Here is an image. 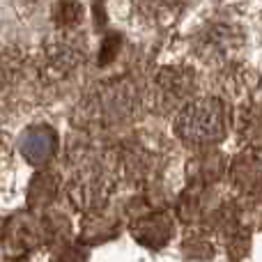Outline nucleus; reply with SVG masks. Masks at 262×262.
<instances>
[{
  "label": "nucleus",
  "instance_id": "1",
  "mask_svg": "<svg viewBox=\"0 0 262 262\" xmlns=\"http://www.w3.org/2000/svg\"><path fill=\"white\" fill-rule=\"evenodd\" d=\"M175 131L186 143H216L226 134V118L216 99H195L182 106Z\"/></svg>",
  "mask_w": 262,
  "mask_h": 262
},
{
  "label": "nucleus",
  "instance_id": "2",
  "mask_svg": "<svg viewBox=\"0 0 262 262\" xmlns=\"http://www.w3.org/2000/svg\"><path fill=\"white\" fill-rule=\"evenodd\" d=\"M85 53H88V39H83L76 30H60V35L53 37L51 44H46V60L58 72L76 69L83 62Z\"/></svg>",
  "mask_w": 262,
  "mask_h": 262
},
{
  "label": "nucleus",
  "instance_id": "3",
  "mask_svg": "<svg viewBox=\"0 0 262 262\" xmlns=\"http://www.w3.org/2000/svg\"><path fill=\"white\" fill-rule=\"evenodd\" d=\"M182 0H136L138 14L143 16V21L149 23H163L168 18H172L180 9Z\"/></svg>",
  "mask_w": 262,
  "mask_h": 262
},
{
  "label": "nucleus",
  "instance_id": "4",
  "mask_svg": "<svg viewBox=\"0 0 262 262\" xmlns=\"http://www.w3.org/2000/svg\"><path fill=\"white\" fill-rule=\"evenodd\" d=\"M53 18H55L58 30H76L83 18L81 3H78V0H60V3L55 5Z\"/></svg>",
  "mask_w": 262,
  "mask_h": 262
}]
</instances>
